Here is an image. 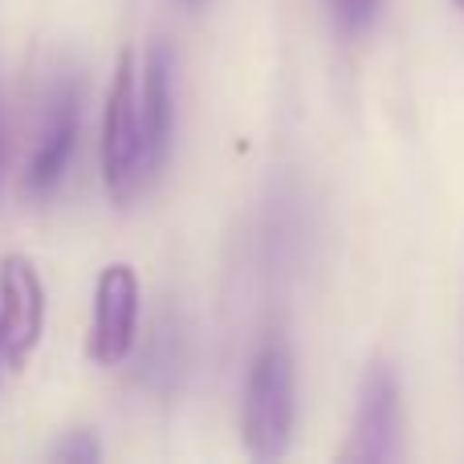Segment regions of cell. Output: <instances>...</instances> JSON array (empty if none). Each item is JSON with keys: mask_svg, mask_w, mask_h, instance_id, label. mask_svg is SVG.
<instances>
[{"mask_svg": "<svg viewBox=\"0 0 464 464\" xmlns=\"http://www.w3.org/2000/svg\"><path fill=\"white\" fill-rule=\"evenodd\" d=\"M452 5H457V8H460V13H464V0H452Z\"/></svg>", "mask_w": 464, "mask_h": 464, "instance_id": "cell-12", "label": "cell"}, {"mask_svg": "<svg viewBox=\"0 0 464 464\" xmlns=\"http://www.w3.org/2000/svg\"><path fill=\"white\" fill-rule=\"evenodd\" d=\"M155 176L160 171L151 168V155H147L143 111H139V57L135 49H122L102 111V184L111 200L127 208L151 188Z\"/></svg>", "mask_w": 464, "mask_h": 464, "instance_id": "cell-1", "label": "cell"}, {"mask_svg": "<svg viewBox=\"0 0 464 464\" xmlns=\"http://www.w3.org/2000/svg\"><path fill=\"white\" fill-rule=\"evenodd\" d=\"M171 49L151 45L139 70V111H143V135H147V155L151 168L160 171L168 160V143H171Z\"/></svg>", "mask_w": 464, "mask_h": 464, "instance_id": "cell-7", "label": "cell"}, {"mask_svg": "<svg viewBox=\"0 0 464 464\" xmlns=\"http://www.w3.org/2000/svg\"><path fill=\"white\" fill-rule=\"evenodd\" d=\"M305 240H310V208H305V196L297 188H289V196H281L269 212V261H281L294 269L305 253Z\"/></svg>", "mask_w": 464, "mask_h": 464, "instance_id": "cell-8", "label": "cell"}, {"mask_svg": "<svg viewBox=\"0 0 464 464\" xmlns=\"http://www.w3.org/2000/svg\"><path fill=\"white\" fill-rule=\"evenodd\" d=\"M343 457L359 464H383L400 457V379L383 359L362 371L351 444Z\"/></svg>", "mask_w": 464, "mask_h": 464, "instance_id": "cell-5", "label": "cell"}, {"mask_svg": "<svg viewBox=\"0 0 464 464\" xmlns=\"http://www.w3.org/2000/svg\"><path fill=\"white\" fill-rule=\"evenodd\" d=\"M49 457L62 460V464H94L102 457V449H98V440L90 432H65L62 440L49 449Z\"/></svg>", "mask_w": 464, "mask_h": 464, "instance_id": "cell-10", "label": "cell"}, {"mask_svg": "<svg viewBox=\"0 0 464 464\" xmlns=\"http://www.w3.org/2000/svg\"><path fill=\"white\" fill-rule=\"evenodd\" d=\"M297 420V375L294 351L285 338H269L256 351L245 379V403H240V436L253 460H281L294 444Z\"/></svg>", "mask_w": 464, "mask_h": 464, "instance_id": "cell-2", "label": "cell"}, {"mask_svg": "<svg viewBox=\"0 0 464 464\" xmlns=\"http://www.w3.org/2000/svg\"><path fill=\"white\" fill-rule=\"evenodd\" d=\"M330 13H334V21L343 24L346 33H362L375 24L379 8H383V0H326Z\"/></svg>", "mask_w": 464, "mask_h": 464, "instance_id": "cell-9", "label": "cell"}, {"mask_svg": "<svg viewBox=\"0 0 464 464\" xmlns=\"http://www.w3.org/2000/svg\"><path fill=\"white\" fill-rule=\"evenodd\" d=\"M139 273L130 265L114 261L94 281V310H90V338L86 354L98 367H119L130 359L139 338Z\"/></svg>", "mask_w": 464, "mask_h": 464, "instance_id": "cell-3", "label": "cell"}, {"mask_svg": "<svg viewBox=\"0 0 464 464\" xmlns=\"http://www.w3.org/2000/svg\"><path fill=\"white\" fill-rule=\"evenodd\" d=\"M45 334V281L24 253L0 256V343L8 367H24Z\"/></svg>", "mask_w": 464, "mask_h": 464, "instance_id": "cell-4", "label": "cell"}, {"mask_svg": "<svg viewBox=\"0 0 464 464\" xmlns=\"http://www.w3.org/2000/svg\"><path fill=\"white\" fill-rule=\"evenodd\" d=\"M0 362H5V343H0Z\"/></svg>", "mask_w": 464, "mask_h": 464, "instance_id": "cell-13", "label": "cell"}, {"mask_svg": "<svg viewBox=\"0 0 464 464\" xmlns=\"http://www.w3.org/2000/svg\"><path fill=\"white\" fill-rule=\"evenodd\" d=\"M78 122H82V106H78V86L65 82V86L53 90L49 98L45 122H41V135L29 151V163H24V179L21 188L29 196H49L57 192V184L65 179L73 160V147H78Z\"/></svg>", "mask_w": 464, "mask_h": 464, "instance_id": "cell-6", "label": "cell"}, {"mask_svg": "<svg viewBox=\"0 0 464 464\" xmlns=\"http://www.w3.org/2000/svg\"><path fill=\"white\" fill-rule=\"evenodd\" d=\"M184 5H200V0H184Z\"/></svg>", "mask_w": 464, "mask_h": 464, "instance_id": "cell-14", "label": "cell"}, {"mask_svg": "<svg viewBox=\"0 0 464 464\" xmlns=\"http://www.w3.org/2000/svg\"><path fill=\"white\" fill-rule=\"evenodd\" d=\"M0 171H5V119H0Z\"/></svg>", "mask_w": 464, "mask_h": 464, "instance_id": "cell-11", "label": "cell"}]
</instances>
